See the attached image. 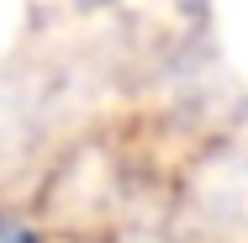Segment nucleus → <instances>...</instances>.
Returning <instances> with one entry per match:
<instances>
[{
	"mask_svg": "<svg viewBox=\"0 0 248 243\" xmlns=\"http://www.w3.org/2000/svg\"><path fill=\"white\" fill-rule=\"evenodd\" d=\"M0 243H43L32 227H21V222H0Z\"/></svg>",
	"mask_w": 248,
	"mask_h": 243,
	"instance_id": "1",
	"label": "nucleus"
}]
</instances>
